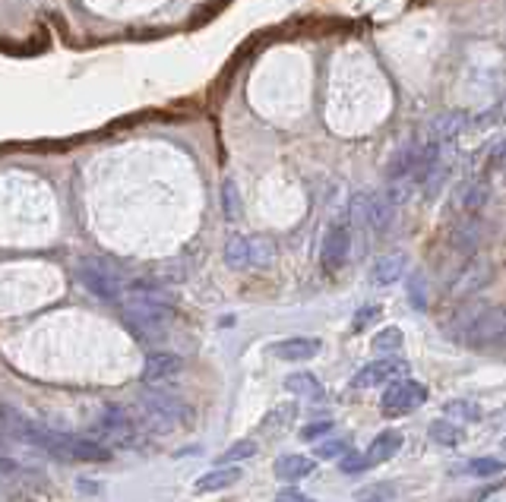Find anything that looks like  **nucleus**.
I'll list each match as a JSON object with an SVG mask.
<instances>
[{
  "instance_id": "1",
  "label": "nucleus",
  "mask_w": 506,
  "mask_h": 502,
  "mask_svg": "<svg viewBox=\"0 0 506 502\" xmlns=\"http://www.w3.org/2000/svg\"><path fill=\"white\" fill-rule=\"evenodd\" d=\"M121 316H124V326L140 341H159L168 332L171 300L159 288L136 281V285L124 288V294H121Z\"/></svg>"
},
{
  "instance_id": "2",
  "label": "nucleus",
  "mask_w": 506,
  "mask_h": 502,
  "mask_svg": "<svg viewBox=\"0 0 506 502\" xmlns=\"http://www.w3.org/2000/svg\"><path fill=\"white\" fill-rule=\"evenodd\" d=\"M140 411H142V426H146L149 433H159V436H165V433H174L177 426H187L190 417H194L190 404L184 402L181 395H174V392H165V389H159V386L142 389Z\"/></svg>"
},
{
  "instance_id": "3",
  "label": "nucleus",
  "mask_w": 506,
  "mask_h": 502,
  "mask_svg": "<svg viewBox=\"0 0 506 502\" xmlns=\"http://www.w3.org/2000/svg\"><path fill=\"white\" fill-rule=\"evenodd\" d=\"M77 278L99 300H121V294H124V278H121V272L108 259H99V256L79 259Z\"/></svg>"
},
{
  "instance_id": "4",
  "label": "nucleus",
  "mask_w": 506,
  "mask_h": 502,
  "mask_svg": "<svg viewBox=\"0 0 506 502\" xmlns=\"http://www.w3.org/2000/svg\"><path fill=\"white\" fill-rule=\"evenodd\" d=\"M276 259V244L266 237H231L225 244V263L231 269H263Z\"/></svg>"
},
{
  "instance_id": "5",
  "label": "nucleus",
  "mask_w": 506,
  "mask_h": 502,
  "mask_svg": "<svg viewBox=\"0 0 506 502\" xmlns=\"http://www.w3.org/2000/svg\"><path fill=\"white\" fill-rule=\"evenodd\" d=\"M99 443H105L108 449L111 445H121V449H136L140 443V430H136V421H130V414L121 404H108L101 421L95 424V436Z\"/></svg>"
},
{
  "instance_id": "6",
  "label": "nucleus",
  "mask_w": 506,
  "mask_h": 502,
  "mask_svg": "<svg viewBox=\"0 0 506 502\" xmlns=\"http://www.w3.org/2000/svg\"><path fill=\"white\" fill-rule=\"evenodd\" d=\"M462 345L471 348H494L506 345V307H484L475 326L469 329Z\"/></svg>"
},
{
  "instance_id": "7",
  "label": "nucleus",
  "mask_w": 506,
  "mask_h": 502,
  "mask_svg": "<svg viewBox=\"0 0 506 502\" xmlns=\"http://www.w3.org/2000/svg\"><path fill=\"white\" fill-rule=\"evenodd\" d=\"M427 402V389L415 380H402V382H393L380 398V408L383 414H408V411L421 408Z\"/></svg>"
},
{
  "instance_id": "8",
  "label": "nucleus",
  "mask_w": 506,
  "mask_h": 502,
  "mask_svg": "<svg viewBox=\"0 0 506 502\" xmlns=\"http://www.w3.org/2000/svg\"><path fill=\"white\" fill-rule=\"evenodd\" d=\"M348 253H352V225L336 222L330 225V231L323 234V246H320V263L326 272H336L348 263Z\"/></svg>"
},
{
  "instance_id": "9",
  "label": "nucleus",
  "mask_w": 506,
  "mask_h": 502,
  "mask_svg": "<svg viewBox=\"0 0 506 502\" xmlns=\"http://www.w3.org/2000/svg\"><path fill=\"white\" fill-rule=\"evenodd\" d=\"M181 373H184V361L174 350H153L142 361V382H149V386H162V382L177 380Z\"/></svg>"
},
{
  "instance_id": "10",
  "label": "nucleus",
  "mask_w": 506,
  "mask_h": 502,
  "mask_svg": "<svg viewBox=\"0 0 506 502\" xmlns=\"http://www.w3.org/2000/svg\"><path fill=\"white\" fill-rule=\"evenodd\" d=\"M408 363L406 361H395V357H383V361H374L367 367H361L352 380V389H374V386H383V382L395 380L399 373H406Z\"/></svg>"
},
{
  "instance_id": "11",
  "label": "nucleus",
  "mask_w": 506,
  "mask_h": 502,
  "mask_svg": "<svg viewBox=\"0 0 506 502\" xmlns=\"http://www.w3.org/2000/svg\"><path fill=\"white\" fill-rule=\"evenodd\" d=\"M488 281H490L488 259H469L459 269V275L453 278V285H449V294H453V298H471V294L481 291Z\"/></svg>"
},
{
  "instance_id": "12",
  "label": "nucleus",
  "mask_w": 506,
  "mask_h": 502,
  "mask_svg": "<svg viewBox=\"0 0 506 502\" xmlns=\"http://www.w3.org/2000/svg\"><path fill=\"white\" fill-rule=\"evenodd\" d=\"M323 341L320 339H307V335H298V339H285V341H276L269 348V354L276 361H285V363H304V361H313L320 354Z\"/></svg>"
},
{
  "instance_id": "13",
  "label": "nucleus",
  "mask_w": 506,
  "mask_h": 502,
  "mask_svg": "<svg viewBox=\"0 0 506 502\" xmlns=\"http://www.w3.org/2000/svg\"><path fill=\"white\" fill-rule=\"evenodd\" d=\"M465 130H469V114H462V111H443V114H437L434 120H430L427 140L437 142V146H443V142L459 140Z\"/></svg>"
},
{
  "instance_id": "14",
  "label": "nucleus",
  "mask_w": 506,
  "mask_h": 502,
  "mask_svg": "<svg viewBox=\"0 0 506 502\" xmlns=\"http://www.w3.org/2000/svg\"><path fill=\"white\" fill-rule=\"evenodd\" d=\"M406 269H408L406 253H386V256H380L377 263L371 266V281L374 285H380V288L395 285V281L406 275Z\"/></svg>"
},
{
  "instance_id": "15",
  "label": "nucleus",
  "mask_w": 506,
  "mask_h": 502,
  "mask_svg": "<svg viewBox=\"0 0 506 502\" xmlns=\"http://www.w3.org/2000/svg\"><path fill=\"white\" fill-rule=\"evenodd\" d=\"M241 480V467L237 465H218L216 471H206L200 480L194 484V493H218V490H228Z\"/></svg>"
},
{
  "instance_id": "16",
  "label": "nucleus",
  "mask_w": 506,
  "mask_h": 502,
  "mask_svg": "<svg viewBox=\"0 0 506 502\" xmlns=\"http://www.w3.org/2000/svg\"><path fill=\"white\" fill-rule=\"evenodd\" d=\"M399 449H402V433L383 430L380 436L371 443V449H367L364 462H367V467H371V465H383V462H389V458H393Z\"/></svg>"
},
{
  "instance_id": "17",
  "label": "nucleus",
  "mask_w": 506,
  "mask_h": 502,
  "mask_svg": "<svg viewBox=\"0 0 506 502\" xmlns=\"http://www.w3.org/2000/svg\"><path fill=\"white\" fill-rule=\"evenodd\" d=\"M488 307V304H481V300H471V304H465L456 309V316L449 319V339H456V341H465V335H469V329L475 326V319L481 316V309Z\"/></svg>"
},
{
  "instance_id": "18",
  "label": "nucleus",
  "mask_w": 506,
  "mask_h": 502,
  "mask_svg": "<svg viewBox=\"0 0 506 502\" xmlns=\"http://www.w3.org/2000/svg\"><path fill=\"white\" fill-rule=\"evenodd\" d=\"M307 474H313V458H307V455H282L276 462V477L279 480L298 484V480H304Z\"/></svg>"
},
{
  "instance_id": "19",
  "label": "nucleus",
  "mask_w": 506,
  "mask_h": 502,
  "mask_svg": "<svg viewBox=\"0 0 506 502\" xmlns=\"http://www.w3.org/2000/svg\"><path fill=\"white\" fill-rule=\"evenodd\" d=\"M488 203V183L481 181H465L459 190H456V209L462 212H478Z\"/></svg>"
},
{
  "instance_id": "20",
  "label": "nucleus",
  "mask_w": 506,
  "mask_h": 502,
  "mask_svg": "<svg viewBox=\"0 0 506 502\" xmlns=\"http://www.w3.org/2000/svg\"><path fill=\"white\" fill-rule=\"evenodd\" d=\"M285 389L291 395H304V398H323V386L313 373H291L285 376Z\"/></svg>"
},
{
  "instance_id": "21",
  "label": "nucleus",
  "mask_w": 506,
  "mask_h": 502,
  "mask_svg": "<svg viewBox=\"0 0 506 502\" xmlns=\"http://www.w3.org/2000/svg\"><path fill=\"white\" fill-rule=\"evenodd\" d=\"M395 484H389V480H377V484H367L361 486L358 493H354V502H393L395 499Z\"/></svg>"
},
{
  "instance_id": "22",
  "label": "nucleus",
  "mask_w": 506,
  "mask_h": 502,
  "mask_svg": "<svg viewBox=\"0 0 506 502\" xmlns=\"http://www.w3.org/2000/svg\"><path fill=\"white\" fill-rule=\"evenodd\" d=\"M427 433L437 445H449V449H453V445L462 443V430L453 421H434L427 426Z\"/></svg>"
},
{
  "instance_id": "23",
  "label": "nucleus",
  "mask_w": 506,
  "mask_h": 502,
  "mask_svg": "<svg viewBox=\"0 0 506 502\" xmlns=\"http://www.w3.org/2000/svg\"><path fill=\"white\" fill-rule=\"evenodd\" d=\"M506 465L501 458H471V462L462 465V471L456 474H471V477H497V474H503Z\"/></svg>"
},
{
  "instance_id": "24",
  "label": "nucleus",
  "mask_w": 506,
  "mask_h": 502,
  "mask_svg": "<svg viewBox=\"0 0 506 502\" xmlns=\"http://www.w3.org/2000/svg\"><path fill=\"white\" fill-rule=\"evenodd\" d=\"M443 414H447L449 421H469V424H475L478 417H481V408H478L475 402H465V398H456V402H447V404H443Z\"/></svg>"
},
{
  "instance_id": "25",
  "label": "nucleus",
  "mask_w": 506,
  "mask_h": 502,
  "mask_svg": "<svg viewBox=\"0 0 506 502\" xmlns=\"http://www.w3.org/2000/svg\"><path fill=\"white\" fill-rule=\"evenodd\" d=\"M402 345H406V335L395 326H386L383 332L374 335V350H377V354H393V350H399Z\"/></svg>"
},
{
  "instance_id": "26",
  "label": "nucleus",
  "mask_w": 506,
  "mask_h": 502,
  "mask_svg": "<svg viewBox=\"0 0 506 502\" xmlns=\"http://www.w3.org/2000/svg\"><path fill=\"white\" fill-rule=\"evenodd\" d=\"M253 455H257V443H250V439H241V443H235L228 452H222L216 465H235V462H244V458H253Z\"/></svg>"
},
{
  "instance_id": "27",
  "label": "nucleus",
  "mask_w": 506,
  "mask_h": 502,
  "mask_svg": "<svg viewBox=\"0 0 506 502\" xmlns=\"http://www.w3.org/2000/svg\"><path fill=\"white\" fill-rule=\"evenodd\" d=\"M408 298H412L415 309H427V285H424L421 272H415L412 281H408Z\"/></svg>"
},
{
  "instance_id": "28",
  "label": "nucleus",
  "mask_w": 506,
  "mask_h": 502,
  "mask_svg": "<svg viewBox=\"0 0 506 502\" xmlns=\"http://www.w3.org/2000/svg\"><path fill=\"white\" fill-rule=\"evenodd\" d=\"M348 452V443L345 439H326V443H320V445H313V455L317 458H342Z\"/></svg>"
},
{
  "instance_id": "29",
  "label": "nucleus",
  "mask_w": 506,
  "mask_h": 502,
  "mask_svg": "<svg viewBox=\"0 0 506 502\" xmlns=\"http://www.w3.org/2000/svg\"><path fill=\"white\" fill-rule=\"evenodd\" d=\"M364 467H367L364 455H358V452H352V449H348L345 455H342V462H339V471L342 474H361Z\"/></svg>"
},
{
  "instance_id": "30",
  "label": "nucleus",
  "mask_w": 506,
  "mask_h": 502,
  "mask_svg": "<svg viewBox=\"0 0 506 502\" xmlns=\"http://www.w3.org/2000/svg\"><path fill=\"white\" fill-rule=\"evenodd\" d=\"M225 215L235 222L237 215H241V203H237V190L235 183H225Z\"/></svg>"
},
{
  "instance_id": "31",
  "label": "nucleus",
  "mask_w": 506,
  "mask_h": 502,
  "mask_svg": "<svg viewBox=\"0 0 506 502\" xmlns=\"http://www.w3.org/2000/svg\"><path fill=\"white\" fill-rule=\"evenodd\" d=\"M475 244H478V225H465V228L456 231V246H462V250H471Z\"/></svg>"
},
{
  "instance_id": "32",
  "label": "nucleus",
  "mask_w": 506,
  "mask_h": 502,
  "mask_svg": "<svg viewBox=\"0 0 506 502\" xmlns=\"http://www.w3.org/2000/svg\"><path fill=\"white\" fill-rule=\"evenodd\" d=\"M282 417H295V404H282V408H276L272 414H266V424H263V430H269V426H279V424H285Z\"/></svg>"
},
{
  "instance_id": "33",
  "label": "nucleus",
  "mask_w": 506,
  "mask_h": 502,
  "mask_svg": "<svg viewBox=\"0 0 506 502\" xmlns=\"http://www.w3.org/2000/svg\"><path fill=\"white\" fill-rule=\"evenodd\" d=\"M330 430H332V421H320V424L304 426V430H300V436H304V439H320V436H326Z\"/></svg>"
},
{
  "instance_id": "34",
  "label": "nucleus",
  "mask_w": 506,
  "mask_h": 502,
  "mask_svg": "<svg viewBox=\"0 0 506 502\" xmlns=\"http://www.w3.org/2000/svg\"><path fill=\"white\" fill-rule=\"evenodd\" d=\"M276 502H313V499L307 497V493L295 490V486H285V490L276 493Z\"/></svg>"
},
{
  "instance_id": "35",
  "label": "nucleus",
  "mask_w": 506,
  "mask_h": 502,
  "mask_svg": "<svg viewBox=\"0 0 506 502\" xmlns=\"http://www.w3.org/2000/svg\"><path fill=\"white\" fill-rule=\"evenodd\" d=\"M380 316V307H364L358 316H354V329H364V326H371L374 319Z\"/></svg>"
},
{
  "instance_id": "36",
  "label": "nucleus",
  "mask_w": 506,
  "mask_h": 502,
  "mask_svg": "<svg viewBox=\"0 0 506 502\" xmlns=\"http://www.w3.org/2000/svg\"><path fill=\"white\" fill-rule=\"evenodd\" d=\"M494 162H497V168H503V171H506V142H501V146H497Z\"/></svg>"
},
{
  "instance_id": "37",
  "label": "nucleus",
  "mask_w": 506,
  "mask_h": 502,
  "mask_svg": "<svg viewBox=\"0 0 506 502\" xmlns=\"http://www.w3.org/2000/svg\"><path fill=\"white\" fill-rule=\"evenodd\" d=\"M501 120H503V127H506V99L501 101Z\"/></svg>"
},
{
  "instance_id": "38",
  "label": "nucleus",
  "mask_w": 506,
  "mask_h": 502,
  "mask_svg": "<svg viewBox=\"0 0 506 502\" xmlns=\"http://www.w3.org/2000/svg\"><path fill=\"white\" fill-rule=\"evenodd\" d=\"M501 445H503V452H506V439H503V443H501Z\"/></svg>"
}]
</instances>
